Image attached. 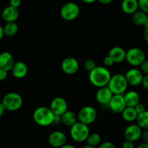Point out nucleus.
<instances>
[{"instance_id": "nucleus-5", "label": "nucleus", "mask_w": 148, "mask_h": 148, "mask_svg": "<svg viewBox=\"0 0 148 148\" xmlns=\"http://www.w3.org/2000/svg\"><path fill=\"white\" fill-rule=\"evenodd\" d=\"M90 129L88 125L77 121L70 127L69 134L74 141L77 143H83L87 140L90 134Z\"/></svg>"}, {"instance_id": "nucleus-1", "label": "nucleus", "mask_w": 148, "mask_h": 148, "mask_svg": "<svg viewBox=\"0 0 148 148\" xmlns=\"http://www.w3.org/2000/svg\"><path fill=\"white\" fill-rule=\"evenodd\" d=\"M110 71L106 66H97L89 72V81L94 86L98 88L107 87L111 77Z\"/></svg>"}, {"instance_id": "nucleus-39", "label": "nucleus", "mask_w": 148, "mask_h": 148, "mask_svg": "<svg viewBox=\"0 0 148 148\" xmlns=\"http://www.w3.org/2000/svg\"><path fill=\"white\" fill-rule=\"evenodd\" d=\"M143 36H144L145 40L147 43H148V27H145V29Z\"/></svg>"}, {"instance_id": "nucleus-43", "label": "nucleus", "mask_w": 148, "mask_h": 148, "mask_svg": "<svg viewBox=\"0 0 148 148\" xmlns=\"http://www.w3.org/2000/svg\"><path fill=\"white\" fill-rule=\"evenodd\" d=\"M4 30H3V27L0 25V40L2 39V38L4 37Z\"/></svg>"}, {"instance_id": "nucleus-12", "label": "nucleus", "mask_w": 148, "mask_h": 148, "mask_svg": "<svg viewBox=\"0 0 148 148\" xmlns=\"http://www.w3.org/2000/svg\"><path fill=\"white\" fill-rule=\"evenodd\" d=\"M124 76H125L128 85L137 86V85H141L144 75L140 69H137V68H132L126 72V75Z\"/></svg>"}, {"instance_id": "nucleus-36", "label": "nucleus", "mask_w": 148, "mask_h": 148, "mask_svg": "<svg viewBox=\"0 0 148 148\" xmlns=\"http://www.w3.org/2000/svg\"><path fill=\"white\" fill-rule=\"evenodd\" d=\"M8 76V72L4 69H0V81H4Z\"/></svg>"}, {"instance_id": "nucleus-14", "label": "nucleus", "mask_w": 148, "mask_h": 148, "mask_svg": "<svg viewBox=\"0 0 148 148\" xmlns=\"http://www.w3.org/2000/svg\"><path fill=\"white\" fill-rule=\"evenodd\" d=\"M48 142L51 147L60 148L66 145V136L62 131L52 132L48 137Z\"/></svg>"}, {"instance_id": "nucleus-7", "label": "nucleus", "mask_w": 148, "mask_h": 148, "mask_svg": "<svg viewBox=\"0 0 148 148\" xmlns=\"http://www.w3.org/2000/svg\"><path fill=\"white\" fill-rule=\"evenodd\" d=\"M80 9L79 5L74 1H69L64 4L60 10L61 17L66 21H72L79 16Z\"/></svg>"}, {"instance_id": "nucleus-8", "label": "nucleus", "mask_w": 148, "mask_h": 148, "mask_svg": "<svg viewBox=\"0 0 148 148\" xmlns=\"http://www.w3.org/2000/svg\"><path fill=\"white\" fill-rule=\"evenodd\" d=\"M77 116L79 122L88 126L95 122L98 116V112L94 107L86 106L79 110Z\"/></svg>"}, {"instance_id": "nucleus-30", "label": "nucleus", "mask_w": 148, "mask_h": 148, "mask_svg": "<svg viewBox=\"0 0 148 148\" xmlns=\"http://www.w3.org/2000/svg\"><path fill=\"white\" fill-rule=\"evenodd\" d=\"M103 64L106 66V67L107 68L113 66L114 64V62L113 61V59L108 55V56H105V58L103 59Z\"/></svg>"}, {"instance_id": "nucleus-17", "label": "nucleus", "mask_w": 148, "mask_h": 148, "mask_svg": "<svg viewBox=\"0 0 148 148\" xmlns=\"http://www.w3.org/2000/svg\"><path fill=\"white\" fill-rule=\"evenodd\" d=\"M113 96V93L108 87L98 88L95 94V99L101 105H108Z\"/></svg>"}, {"instance_id": "nucleus-40", "label": "nucleus", "mask_w": 148, "mask_h": 148, "mask_svg": "<svg viewBox=\"0 0 148 148\" xmlns=\"http://www.w3.org/2000/svg\"><path fill=\"white\" fill-rule=\"evenodd\" d=\"M136 148H148V144L145 143H142L140 144H139Z\"/></svg>"}, {"instance_id": "nucleus-37", "label": "nucleus", "mask_w": 148, "mask_h": 148, "mask_svg": "<svg viewBox=\"0 0 148 148\" xmlns=\"http://www.w3.org/2000/svg\"><path fill=\"white\" fill-rule=\"evenodd\" d=\"M141 139L143 140V143L148 144V130H144L143 131L141 135Z\"/></svg>"}, {"instance_id": "nucleus-16", "label": "nucleus", "mask_w": 148, "mask_h": 148, "mask_svg": "<svg viewBox=\"0 0 148 148\" xmlns=\"http://www.w3.org/2000/svg\"><path fill=\"white\" fill-rule=\"evenodd\" d=\"M12 75L13 77L17 79H22L24 78L28 72V67L27 65L25 62L19 61L14 62L12 68L11 69Z\"/></svg>"}, {"instance_id": "nucleus-22", "label": "nucleus", "mask_w": 148, "mask_h": 148, "mask_svg": "<svg viewBox=\"0 0 148 148\" xmlns=\"http://www.w3.org/2000/svg\"><path fill=\"white\" fill-rule=\"evenodd\" d=\"M61 121L64 124L65 126L67 127H72L75 123L77 122V116L76 114L72 111H67L61 116Z\"/></svg>"}, {"instance_id": "nucleus-27", "label": "nucleus", "mask_w": 148, "mask_h": 148, "mask_svg": "<svg viewBox=\"0 0 148 148\" xmlns=\"http://www.w3.org/2000/svg\"><path fill=\"white\" fill-rule=\"evenodd\" d=\"M86 142L87 145L96 148L101 144V136L96 132L90 133Z\"/></svg>"}, {"instance_id": "nucleus-29", "label": "nucleus", "mask_w": 148, "mask_h": 148, "mask_svg": "<svg viewBox=\"0 0 148 148\" xmlns=\"http://www.w3.org/2000/svg\"><path fill=\"white\" fill-rule=\"evenodd\" d=\"M138 7L140 11L148 14V0H140L138 1Z\"/></svg>"}, {"instance_id": "nucleus-42", "label": "nucleus", "mask_w": 148, "mask_h": 148, "mask_svg": "<svg viewBox=\"0 0 148 148\" xmlns=\"http://www.w3.org/2000/svg\"><path fill=\"white\" fill-rule=\"evenodd\" d=\"M4 111H5V109H4V108L3 107L2 104L0 103V118H1V116H3V114H4Z\"/></svg>"}, {"instance_id": "nucleus-21", "label": "nucleus", "mask_w": 148, "mask_h": 148, "mask_svg": "<svg viewBox=\"0 0 148 148\" xmlns=\"http://www.w3.org/2000/svg\"><path fill=\"white\" fill-rule=\"evenodd\" d=\"M138 9L137 0H124L121 2V10L127 14H133L138 11Z\"/></svg>"}, {"instance_id": "nucleus-15", "label": "nucleus", "mask_w": 148, "mask_h": 148, "mask_svg": "<svg viewBox=\"0 0 148 148\" xmlns=\"http://www.w3.org/2000/svg\"><path fill=\"white\" fill-rule=\"evenodd\" d=\"M19 17L18 9L14 8L9 5L6 7L1 12V18L4 21L7 23H15Z\"/></svg>"}, {"instance_id": "nucleus-44", "label": "nucleus", "mask_w": 148, "mask_h": 148, "mask_svg": "<svg viewBox=\"0 0 148 148\" xmlns=\"http://www.w3.org/2000/svg\"><path fill=\"white\" fill-rule=\"evenodd\" d=\"M60 148H77L75 146L72 145H70V144H66L64 145V146H62V147Z\"/></svg>"}, {"instance_id": "nucleus-6", "label": "nucleus", "mask_w": 148, "mask_h": 148, "mask_svg": "<svg viewBox=\"0 0 148 148\" xmlns=\"http://www.w3.org/2000/svg\"><path fill=\"white\" fill-rule=\"evenodd\" d=\"M125 60L131 66H140V65L146 60V55L144 51L141 49L134 47L127 51Z\"/></svg>"}, {"instance_id": "nucleus-47", "label": "nucleus", "mask_w": 148, "mask_h": 148, "mask_svg": "<svg viewBox=\"0 0 148 148\" xmlns=\"http://www.w3.org/2000/svg\"><path fill=\"white\" fill-rule=\"evenodd\" d=\"M82 148H95V147H92V146H90V145H86L83 146Z\"/></svg>"}, {"instance_id": "nucleus-9", "label": "nucleus", "mask_w": 148, "mask_h": 148, "mask_svg": "<svg viewBox=\"0 0 148 148\" xmlns=\"http://www.w3.org/2000/svg\"><path fill=\"white\" fill-rule=\"evenodd\" d=\"M49 108L54 116H62L68 110V103L62 97H56L51 102Z\"/></svg>"}, {"instance_id": "nucleus-11", "label": "nucleus", "mask_w": 148, "mask_h": 148, "mask_svg": "<svg viewBox=\"0 0 148 148\" xmlns=\"http://www.w3.org/2000/svg\"><path fill=\"white\" fill-rule=\"evenodd\" d=\"M142 133L143 130L137 124H132L124 130V138L127 141L134 143L141 138Z\"/></svg>"}, {"instance_id": "nucleus-26", "label": "nucleus", "mask_w": 148, "mask_h": 148, "mask_svg": "<svg viewBox=\"0 0 148 148\" xmlns=\"http://www.w3.org/2000/svg\"><path fill=\"white\" fill-rule=\"evenodd\" d=\"M137 124L143 130H148V111L146 110L137 117Z\"/></svg>"}, {"instance_id": "nucleus-38", "label": "nucleus", "mask_w": 148, "mask_h": 148, "mask_svg": "<svg viewBox=\"0 0 148 148\" xmlns=\"http://www.w3.org/2000/svg\"><path fill=\"white\" fill-rule=\"evenodd\" d=\"M20 4H21V1H20V0H11V1H10V5L14 7V8L18 9V7H20Z\"/></svg>"}, {"instance_id": "nucleus-35", "label": "nucleus", "mask_w": 148, "mask_h": 148, "mask_svg": "<svg viewBox=\"0 0 148 148\" xmlns=\"http://www.w3.org/2000/svg\"><path fill=\"white\" fill-rule=\"evenodd\" d=\"M141 85L145 90L148 91V75H145V76L143 77Z\"/></svg>"}, {"instance_id": "nucleus-10", "label": "nucleus", "mask_w": 148, "mask_h": 148, "mask_svg": "<svg viewBox=\"0 0 148 148\" xmlns=\"http://www.w3.org/2000/svg\"><path fill=\"white\" fill-rule=\"evenodd\" d=\"M61 67L65 74L72 75L77 72V71L79 70V64L77 59L72 56H69V57L64 58L62 60Z\"/></svg>"}, {"instance_id": "nucleus-46", "label": "nucleus", "mask_w": 148, "mask_h": 148, "mask_svg": "<svg viewBox=\"0 0 148 148\" xmlns=\"http://www.w3.org/2000/svg\"><path fill=\"white\" fill-rule=\"evenodd\" d=\"M144 26L145 27H148V15L147 17V19H146V21H145V23Z\"/></svg>"}, {"instance_id": "nucleus-20", "label": "nucleus", "mask_w": 148, "mask_h": 148, "mask_svg": "<svg viewBox=\"0 0 148 148\" xmlns=\"http://www.w3.org/2000/svg\"><path fill=\"white\" fill-rule=\"evenodd\" d=\"M126 106L134 108L138 103H140V97L138 92L135 90H130L126 92L124 95Z\"/></svg>"}, {"instance_id": "nucleus-28", "label": "nucleus", "mask_w": 148, "mask_h": 148, "mask_svg": "<svg viewBox=\"0 0 148 148\" xmlns=\"http://www.w3.org/2000/svg\"><path fill=\"white\" fill-rule=\"evenodd\" d=\"M96 64H95V61L92 59H87L84 62V67L88 72H91L92 69H95L96 67Z\"/></svg>"}, {"instance_id": "nucleus-23", "label": "nucleus", "mask_w": 148, "mask_h": 148, "mask_svg": "<svg viewBox=\"0 0 148 148\" xmlns=\"http://www.w3.org/2000/svg\"><path fill=\"white\" fill-rule=\"evenodd\" d=\"M137 113L136 112L134 108L132 107H126L125 109L121 113L122 119L127 122H132L136 121L137 117Z\"/></svg>"}, {"instance_id": "nucleus-31", "label": "nucleus", "mask_w": 148, "mask_h": 148, "mask_svg": "<svg viewBox=\"0 0 148 148\" xmlns=\"http://www.w3.org/2000/svg\"><path fill=\"white\" fill-rule=\"evenodd\" d=\"M98 148H116L115 145L111 142H104V143H101Z\"/></svg>"}, {"instance_id": "nucleus-34", "label": "nucleus", "mask_w": 148, "mask_h": 148, "mask_svg": "<svg viewBox=\"0 0 148 148\" xmlns=\"http://www.w3.org/2000/svg\"><path fill=\"white\" fill-rule=\"evenodd\" d=\"M121 148H135V145L132 142L125 140L121 145Z\"/></svg>"}, {"instance_id": "nucleus-33", "label": "nucleus", "mask_w": 148, "mask_h": 148, "mask_svg": "<svg viewBox=\"0 0 148 148\" xmlns=\"http://www.w3.org/2000/svg\"><path fill=\"white\" fill-rule=\"evenodd\" d=\"M134 109H135L136 112L137 113V114H142V113L144 112V111H146L145 106L143 103H141L137 104V105L134 107Z\"/></svg>"}, {"instance_id": "nucleus-13", "label": "nucleus", "mask_w": 148, "mask_h": 148, "mask_svg": "<svg viewBox=\"0 0 148 148\" xmlns=\"http://www.w3.org/2000/svg\"><path fill=\"white\" fill-rule=\"evenodd\" d=\"M108 106L110 110L115 114H121L127 107L123 95H113Z\"/></svg>"}, {"instance_id": "nucleus-19", "label": "nucleus", "mask_w": 148, "mask_h": 148, "mask_svg": "<svg viewBox=\"0 0 148 148\" xmlns=\"http://www.w3.org/2000/svg\"><path fill=\"white\" fill-rule=\"evenodd\" d=\"M126 51L121 46H114L110 49L108 56L113 59L114 64L121 63L126 59Z\"/></svg>"}, {"instance_id": "nucleus-2", "label": "nucleus", "mask_w": 148, "mask_h": 148, "mask_svg": "<svg viewBox=\"0 0 148 148\" xmlns=\"http://www.w3.org/2000/svg\"><path fill=\"white\" fill-rule=\"evenodd\" d=\"M33 118L38 125L48 127L53 124L55 116L49 108L40 106L33 111Z\"/></svg>"}, {"instance_id": "nucleus-41", "label": "nucleus", "mask_w": 148, "mask_h": 148, "mask_svg": "<svg viewBox=\"0 0 148 148\" xmlns=\"http://www.w3.org/2000/svg\"><path fill=\"white\" fill-rule=\"evenodd\" d=\"M98 1L102 4H108L112 2V0H99Z\"/></svg>"}, {"instance_id": "nucleus-25", "label": "nucleus", "mask_w": 148, "mask_h": 148, "mask_svg": "<svg viewBox=\"0 0 148 148\" xmlns=\"http://www.w3.org/2000/svg\"><path fill=\"white\" fill-rule=\"evenodd\" d=\"M147 14L143 12L140 10L136 12L135 13L132 14V20L133 23L136 25L139 26H144L145 23L146 19H147Z\"/></svg>"}, {"instance_id": "nucleus-45", "label": "nucleus", "mask_w": 148, "mask_h": 148, "mask_svg": "<svg viewBox=\"0 0 148 148\" xmlns=\"http://www.w3.org/2000/svg\"><path fill=\"white\" fill-rule=\"evenodd\" d=\"M95 1V0H82V2L85 3V4H92V3H94Z\"/></svg>"}, {"instance_id": "nucleus-32", "label": "nucleus", "mask_w": 148, "mask_h": 148, "mask_svg": "<svg viewBox=\"0 0 148 148\" xmlns=\"http://www.w3.org/2000/svg\"><path fill=\"white\" fill-rule=\"evenodd\" d=\"M140 71L143 74H145L148 75V60H145L141 65H140Z\"/></svg>"}, {"instance_id": "nucleus-18", "label": "nucleus", "mask_w": 148, "mask_h": 148, "mask_svg": "<svg viewBox=\"0 0 148 148\" xmlns=\"http://www.w3.org/2000/svg\"><path fill=\"white\" fill-rule=\"evenodd\" d=\"M14 64V57L9 51H3L0 53V69L11 71Z\"/></svg>"}, {"instance_id": "nucleus-4", "label": "nucleus", "mask_w": 148, "mask_h": 148, "mask_svg": "<svg viewBox=\"0 0 148 148\" xmlns=\"http://www.w3.org/2000/svg\"><path fill=\"white\" fill-rule=\"evenodd\" d=\"M1 104L5 111H18L23 104V99L21 95L15 92H10L3 97Z\"/></svg>"}, {"instance_id": "nucleus-3", "label": "nucleus", "mask_w": 148, "mask_h": 148, "mask_svg": "<svg viewBox=\"0 0 148 148\" xmlns=\"http://www.w3.org/2000/svg\"><path fill=\"white\" fill-rule=\"evenodd\" d=\"M125 76L122 74H116L111 76L107 87L113 95H124L128 88Z\"/></svg>"}, {"instance_id": "nucleus-24", "label": "nucleus", "mask_w": 148, "mask_h": 148, "mask_svg": "<svg viewBox=\"0 0 148 148\" xmlns=\"http://www.w3.org/2000/svg\"><path fill=\"white\" fill-rule=\"evenodd\" d=\"M4 35L7 37H13L18 33L19 27L16 23H7L3 27Z\"/></svg>"}]
</instances>
